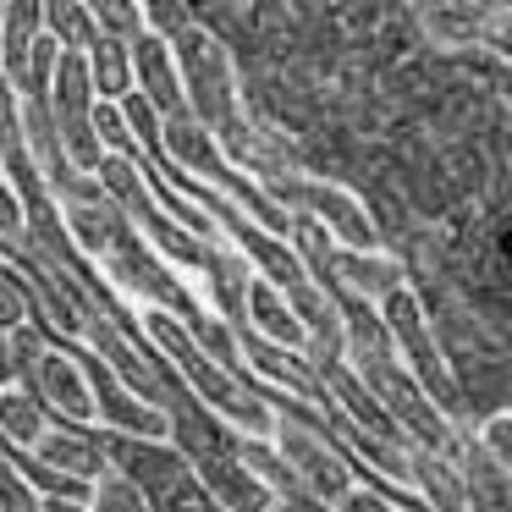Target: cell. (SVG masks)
<instances>
[{"label": "cell", "mask_w": 512, "mask_h": 512, "mask_svg": "<svg viewBox=\"0 0 512 512\" xmlns=\"http://www.w3.org/2000/svg\"><path fill=\"white\" fill-rule=\"evenodd\" d=\"M83 67H89L94 100H122V94H133V61H127V39L100 34L89 50H83Z\"/></svg>", "instance_id": "cell-12"}, {"label": "cell", "mask_w": 512, "mask_h": 512, "mask_svg": "<svg viewBox=\"0 0 512 512\" xmlns=\"http://www.w3.org/2000/svg\"><path fill=\"white\" fill-rule=\"evenodd\" d=\"M166 45H171V61H177V83H182V100H188V116L215 138V149L243 171L248 149H254V133H248V122H243V89H237V67H232V56H226V45L204 23L182 28Z\"/></svg>", "instance_id": "cell-1"}, {"label": "cell", "mask_w": 512, "mask_h": 512, "mask_svg": "<svg viewBox=\"0 0 512 512\" xmlns=\"http://www.w3.org/2000/svg\"><path fill=\"white\" fill-rule=\"evenodd\" d=\"M83 12L94 17V28L111 39H138L144 34V12H138V0H78Z\"/></svg>", "instance_id": "cell-16"}, {"label": "cell", "mask_w": 512, "mask_h": 512, "mask_svg": "<svg viewBox=\"0 0 512 512\" xmlns=\"http://www.w3.org/2000/svg\"><path fill=\"white\" fill-rule=\"evenodd\" d=\"M265 193L287 215L314 221L336 248H380L375 215H369L364 199H358V193H347L342 182H325V177H270Z\"/></svg>", "instance_id": "cell-4"}, {"label": "cell", "mask_w": 512, "mask_h": 512, "mask_svg": "<svg viewBox=\"0 0 512 512\" xmlns=\"http://www.w3.org/2000/svg\"><path fill=\"white\" fill-rule=\"evenodd\" d=\"M23 391L45 408V419H56L61 430H94V397H89V380H83L78 364V347H50L34 358Z\"/></svg>", "instance_id": "cell-7"}, {"label": "cell", "mask_w": 512, "mask_h": 512, "mask_svg": "<svg viewBox=\"0 0 512 512\" xmlns=\"http://www.w3.org/2000/svg\"><path fill=\"white\" fill-rule=\"evenodd\" d=\"M270 413H276L270 446L281 452L292 485L320 507H347L353 501V457L336 446V430L325 424V413H309V402H292L281 391H270Z\"/></svg>", "instance_id": "cell-2"}, {"label": "cell", "mask_w": 512, "mask_h": 512, "mask_svg": "<svg viewBox=\"0 0 512 512\" xmlns=\"http://www.w3.org/2000/svg\"><path fill=\"white\" fill-rule=\"evenodd\" d=\"M138 12H144V34H160V39H177L182 28H193L188 0H138Z\"/></svg>", "instance_id": "cell-18"}, {"label": "cell", "mask_w": 512, "mask_h": 512, "mask_svg": "<svg viewBox=\"0 0 512 512\" xmlns=\"http://www.w3.org/2000/svg\"><path fill=\"white\" fill-rule=\"evenodd\" d=\"M0 386H17V375H12V353H6V336H0Z\"/></svg>", "instance_id": "cell-22"}, {"label": "cell", "mask_w": 512, "mask_h": 512, "mask_svg": "<svg viewBox=\"0 0 512 512\" xmlns=\"http://www.w3.org/2000/svg\"><path fill=\"white\" fill-rule=\"evenodd\" d=\"M89 512H155V496H149L138 479H127L122 468H105L100 479L89 485Z\"/></svg>", "instance_id": "cell-15"}, {"label": "cell", "mask_w": 512, "mask_h": 512, "mask_svg": "<svg viewBox=\"0 0 512 512\" xmlns=\"http://www.w3.org/2000/svg\"><path fill=\"white\" fill-rule=\"evenodd\" d=\"M17 89L6 83V72H0V160H12L17 155Z\"/></svg>", "instance_id": "cell-21"}, {"label": "cell", "mask_w": 512, "mask_h": 512, "mask_svg": "<svg viewBox=\"0 0 512 512\" xmlns=\"http://www.w3.org/2000/svg\"><path fill=\"white\" fill-rule=\"evenodd\" d=\"M28 463H39L45 474H56V479H78V485H94V479L111 468V457L100 452L94 430H61V424H50V430L34 441Z\"/></svg>", "instance_id": "cell-10"}, {"label": "cell", "mask_w": 512, "mask_h": 512, "mask_svg": "<svg viewBox=\"0 0 512 512\" xmlns=\"http://www.w3.org/2000/svg\"><path fill=\"white\" fill-rule=\"evenodd\" d=\"M375 314H380V325H386V342H391V353H397V364L419 380V391L446 413V419H457V413H463V386H457L452 358H446L430 314H424V298L402 281V287H391L386 298L375 303Z\"/></svg>", "instance_id": "cell-3"}, {"label": "cell", "mask_w": 512, "mask_h": 512, "mask_svg": "<svg viewBox=\"0 0 512 512\" xmlns=\"http://www.w3.org/2000/svg\"><path fill=\"white\" fill-rule=\"evenodd\" d=\"M78 364H83V380H89V397H94V424H105L111 435H127V441H171L166 408L133 397V391H127L94 353H83V347H78Z\"/></svg>", "instance_id": "cell-8"}, {"label": "cell", "mask_w": 512, "mask_h": 512, "mask_svg": "<svg viewBox=\"0 0 512 512\" xmlns=\"http://www.w3.org/2000/svg\"><path fill=\"white\" fill-rule=\"evenodd\" d=\"M507 430H512V419H507V413H490V419H485V430H474V441L485 446V452L496 457L501 468H512V441H507Z\"/></svg>", "instance_id": "cell-20"}, {"label": "cell", "mask_w": 512, "mask_h": 512, "mask_svg": "<svg viewBox=\"0 0 512 512\" xmlns=\"http://www.w3.org/2000/svg\"><path fill=\"white\" fill-rule=\"evenodd\" d=\"M50 122H56V138L67 149L72 171L94 177V166L105 160V144L94 133V83H89V67H83V50H61L56 56V72H50Z\"/></svg>", "instance_id": "cell-5"}, {"label": "cell", "mask_w": 512, "mask_h": 512, "mask_svg": "<svg viewBox=\"0 0 512 512\" xmlns=\"http://www.w3.org/2000/svg\"><path fill=\"white\" fill-rule=\"evenodd\" d=\"M182 463L199 474L204 496H210L221 512H276V490H270L265 479H259L254 468L237 457V441L221 446V430H215V419L204 424V441L193 446Z\"/></svg>", "instance_id": "cell-6"}, {"label": "cell", "mask_w": 512, "mask_h": 512, "mask_svg": "<svg viewBox=\"0 0 512 512\" xmlns=\"http://www.w3.org/2000/svg\"><path fill=\"white\" fill-rule=\"evenodd\" d=\"M39 12H45V39H56L61 50H89L100 39L94 17L83 12L78 0H39Z\"/></svg>", "instance_id": "cell-14"}, {"label": "cell", "mask_w": 512, "mask_h": 512, "mask_svg": "<svg viewBox=\"0 0 512 512\" xmlns=\"http://www.w3.org/2000/svg\"><path fill=\"white\" fill-rule=\"evenodd\" d=\"M0 243H23V199L6 171H0Z\"/></svg>", "instance_id": "cell-19"}, {"label": "cell", "mask_w": 512, "mask_h": 512, "mask_svg": "<svg viewBox=\"0 0 512 512\" xmlns=\"http://www.w3.org/2000/svg\"><path fill=\"white\" fill-rule=\"evenodd\" d=\"M127 61H133V94L155 105V116H188V100H182L177 83V61H171V45L160 34H138L127 39Z\"/></svg>", "instance_id": "cell-9"}, {"label": "cell", "mask_w": 512, "mask_h": 512, "mask_svg": "<svg viewBox=\"0 0 512 512\" xmlns=\"http://www.w3.org/2000/svg\"><path fill=\"white\" fill-rule=\"evenodd\" d=\"M243 331L265 336V342H276V347H292V353L309 347V336H303L292 303L281 298V287H270L265 276H248V287H243ZM303 358H309V353H303Z\"/></svg>", "instance_id": "cell-11"}, {"label": "cell", "mask_w": 512, "mask_h": 512, "mask_svg": "<svg viewBox=\"0 0 512 512\" xmlns=\"http://www.w3.org/2000/svg\"><path fill=\"white\" fill-rule=\"evenodd\" d=\"M45 430H50L45 408H39V402L28 397L23 386H0V441L12 446L17 457H28Z\"/></svg>", "instance_id": "cell-13"}, {"label": "cell", "mask_w": 512, "mask_h": 512, "mask_svg": "<svg viewBox=\"0 0 512 512\" xmlns=\"http://www.w3.org/2000/svg\"><path fill=\"white\" fill-rule=\"evenodd\" d=\"M34 320V292H28V276H17L6 259H0V336L17 331V325Z\"/></svg>", "instance_id": "cell-17"}, {"label": "cell", "mask_w": 512, "mask_h": 512, "mask_svg": "<svg viewBox=\"0 0 512 512\" xmlns=\"http://www.w3.org/2000/svg\"><path fill=\"white\" fill-rule=\"evenodd\" d=\"M0 17H6V0H0Z\"/></svg>", "instance_id": "cell-23"}]
</instances>
